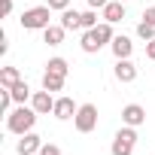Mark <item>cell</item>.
I'll use <instances>...</instances> for the list:
<instances>
[{"label":"cell","instance_id":"obj_8","mask_svg":"<svg viewBox=\"0 0 155 155\" xmlns=\"http://www.w3.org/2000/svg\"><path fill=\"white\" fill-rule=\"evenodd\" d=\"M76 110H79V107L73 104V97H55V110H52V116L61 119V122H67V119L76 116Z\"/></svg>","mask_w":155,"mask_h":155},{"label":"cell","instance_id":"obj_21","mask_svg":"<svg viewBox=\"0 0 155 155\" xmlns=\"http://www.w3.org/2000/svg\"><path fill=\"white\" fill-rule=\"evenodd\" d=\"M12 91L9 88H3V91H0V113H12Z\"/></svg>","mask_w":155,"mask_h":155},{"label":"cell","instance_id":"obj_20","mask_svg":"<svg viewBox=\"0 0 155 155\" xmlns=\"http://www.w3.org/2000/svg\"><path fill=\"white\" fill-rule=\"evenodd\" d=\"M137 37H140V40H146V43H149V40H155V25L140 21V25H137Z\"/></svg>","mask_w":155,"mask_h":155},{"label":"cell","instance_id":"obj_2","mask_svg":"<svg viewBox=\"0 0 155 155\" xmlns=\"http://www.w3.org/2000/svg\"><path fill=\"white\" fill-rule=\"evenodd\" d=\"M49 18H52V6H31L21 12V28L25 31H46L49 28Z\"/></svg>","mask_w":155,"mask_h":155},{"label":"cell","instance_id":"obj_23","mask_svg":"<svg viewBox=\"0 0 155 155\" xmlns=\"http://www.w3.org/2000/svg\"><path fill=\"white\" fill-rule=\"evenodd\" d=\"M49 6L58 9V12H64V9H70V0H49Z\"/></svg>","mask_w":155,"mask_h":155},{"label":"cell","instance_id":"obj_14","mask_svg":"<svg viewBox=\"0 0 155 155\" xmlns=\"http://www.w3.org/2000/svg\"><path fill=\"white\" fill-rule=\"evenodd\" d=\"M18 82H21L18 67H3V70H0V88H12V85H18Z\"/></svg>","mask_w":155,"mask_h":155},{"label":"cell","instance_id":"obj_28","mask_svg":"<svg viewBox=\"0 0 155 155\" xmlns=\"http://www.w3.org/2000/svg\"><path fill=\"white\" fill-rule=\"evenodd\" d=\"M122 3H128V0H122Z\"/></svg>","mask_w":155,"mask_h":155},{"label":"cell","instance_id":"obj_6","mask_svg":"<svg viewBox=\"0 0 155 155\" xmlns=\"http://www.w3.org/2000/svg\"><path fill=\"white\" fill-rule=\"evenodd\" d=\"M31 107L40 113V116H49L52 110H55V97H52V91H34V97H31Z\"/></svg>","mask_w":155,"mask_h":155},{"label":"cell","instance_id":"obj_15","mask_svg":"<svg viewBox=\"0 0 155 155\" xmlns=\"http://www.w3.org/2000/svg\"><path fill=\"white\" fill-rule=\"evenodd\" d=\"M82 12H76V9H64L61 12V28H67V31H79L82 28Z\"/></svg>","mask_w":155,"mask_h":155},{"label":"cell","instance_id":"obj_10","mask_svg":"<svg viewBox=\"0 0 155 155\" xmlns=\"http://www.w3.org/2000/svg\"><path fill=\"white\" fill-rule=\"evenodd\" d=\"M110 49H113V55H116V61H119V58H131V52H134V43H131L125 34H119V37H113Z\"/></svg>","mask_w":155,"mask_h":155},{"label":"cell","instance_id":"obj_3","mask_svg":"<svg viewBox=\"0 0 155 155\" xmlns=\"http://www.w3.org/2000/svg\"><path fill=\"white\" fill-rule=\"evenodd\" d=\"M73 125H76L79 134H91L97 128V107L94 104H82L76 110V116H73Z\"/></svg>","mask_w":155,"mask_h":155},{"label":"cell","instance_id":"obj_26","mask_svg":"<svg viewBox=\"0 0 155 155\" xmlns=\"http://www.w3.org/2000/svg\"><path fill=\"white\" fill-rule=\"evenodd\" d=\"M146 58H149V61H155V40H149V43H146Z\"/></svg>","mask_w":155,"mask_h":155},{"label":"cell","instance_id":"obj_27","mask_svg":"<svg viewBox=\"0 0 155 155\" xmlns=\"http://www.w3.org/2000/svg\"><path fill=\"white\" fill-rule=\"evenodd\" d=\"M0 9H3V15L12 12V0H0Z\"/></svg>","mask_w":155,"mask_h":155},{"label":"cell","instance_id":"obj_12","mask_svg":"<svg viewBox=\"0 0 155 155\" xmlns=\"http://www.w3.org/2000/svg\"><path fill=\"white\" fill-rule=\"evenodd\" d=\"M64 34H67V28H61V25H49V28L43 31V43H49V46H61V43H64Z\"/></svg>","mask_w":155,"mask_h":155},{"label":"cell","instance_id":"obj_1","mask_svg":"<svg viewBox=\"0 0 155 155\" xmlns=\"http://www.w3.org/2000/svg\"><path fill=\"white\" fill-rule=\"evenodd\" d=\"M37 110L34 107H25V104H18L12 113H6V128L12 131V134H28V131H34V125H37Z\"/></svg>","mask_w":155,"mask_h":155},{"label":"cell","instance_id":"obj_4","mask_svg":"<svg viewBox=\"0 0 155 155\" xmlns=\"http://www.w3.org/2000/svg\"><path fill=\"white\" fill-rule=\"evenodd\" d=\"M134 143H137V128L125 125V128H122V131L113 137L110 152H113V155H131V152H134Z\"/></svg>","mask_w":155,"mask_h":155},{"label":"cell","instance_id":"obj_22","mask_svg":"<svg viewBox=\"0 0 155 155\" xmlns=\"http://www.w3.org/2000/svg\"><path fill=\"white\" fill-rule=\"evenodd\" d=\"M40 155H61V149H58L55 143H43V149H40Z\"/></svg>","mask_w":155,"mask_h":155},{"label":"cell","instance_id":"obj_24","mask_svg":"<svg viewBox=\"0 0 155 155\" xmlns=\"http://www.w3.org/2000/svg\"><path fill=\"white\" fill-rule=\"evenodd\" d=\"M143 21H149V25H155V6H149V9H143Z\"/></svg>","mask_w":155,"mask_h":155},{"label":"cell","instance_id":"obj_25","mask_svg":"<svg viewBox=\"0 0 155 155\" xmlns=\"http://www.w3.org/2000/svg\"><path fill=\"white\" fill-rule=\"evenodd\" d=\"M85 3H88V9H104L110 0H85Z\"/></svg>","mask_w":155,"mask_h":155},{"label":"cell","instance_id":"obj_7","mask_svg":"<svg viewBox=\"0 0 155 155\" xmlns=\"http://www.w3.org/2000/svg\"><path fill=\"white\" fill-rule=\"evenodd\" d=\"M113 73H116V79H119V82H134V79H137V64H134L131 58H119Z\"/></svg>","mask_w":155,"mask_h":155},{"label":"cell","instance_id":"obj_11","mask_svg":"<svg viewBox=\"0 0 155 155\" xmlns=\"http://www.w3.org/2000/svg\"><path fill=\"white\" fill-rule=\"evenodd\" d=\"M101 12H104V21L116 25V21H122V18H125V3H122V0H110V3H107Z\"/></svg>","mask_w":155,"mask_h":155},{"label":"cell","instance_id":"obj_18","mask_svg":"<svg viewBox=\"0 0 155 155\" xmlns=\"http://www.w3.org/2000/svg\"><path fill=\"white\" fill-rule=\"evenodd\" d=\"M46 70H49V73H58V76H67V73H70V64H67L64 58H49Z\"/></svg>","mask_w":155,"mask_h":155},{"label":"cell","instance_id":"obj_5","mask_svg":"<svg viewBox=\"0 0 155 155\" xmlns=\"http://www.w3.org/2000/svg\"><path fill=\"white\" fill-rule=\"evenodd\" d=\"M18 155H40V149H43V140H40V134H34V131H28V134H21V140H18Z\"/></svg>","mask_w":155,"mask_h":155},{"label":"cell","instance_id":"obj_17","mask_svg":"<svg viewBox=\"0 0 155 155\" xmlns=\"http://www.w3.org/2000/svg\"><path fill=\"white\" fill-rule=\"evenodd\" d=\"M9 91H12V101H15V104H25V101H31V97H34V94H31V88H28V82H25V79H21V82H18V85H12V88H9Z\"/></svg>","mask_w":155,"mask_h":155},{"label":"cell","instance_id":"obj_19","mask_svg":"<svg viewBox=\"0 0 155 155\" xmlns=\"http://www.w3.org/2000/svg\"><path fill=\"white\" fill-rule=\"evenodd\" d=\"M79 21H82V31H91V28H97V25H101V21H97V12H94V9H85Z\"/></svg>","mask_w":155,"mask_h":155},{"label":"cell","instance_id":"obj_9","mask_svg":"<svg viewBox=\"0 0 155 155\" xmlns=\"http://www.w3.org/2000/svg\"><path fill=\"white\" fill-rule=\"evenodd\" d=\"M122 122L131 125V128H140V125L146 122V110H143L140 104H128V107L122 110Z\"/></svg>","mask_w":155,"mask_h":155},{"label":"cell","instance_id":"obj_16","mask_svg":"<svg viewBox=\"0 0 155 155\" xmlns=\"http://www.w3.org/2000/svg\"><path fill=\"white\" fill-rule=\"evenodd\" d=\"M64 79H67V76H58V73H43V88L46 91H61L64 88Z\"/></svg>","mask_w":155,"mask_h":155},{"label":"cell","instance_id":"obj_13","mask_svg":"<svg viewBox=\"0 0 155 155\" xmlns=\"http://www.w3.org/2000/svg\"><path fill=\"white\" fill-rule=\"evenodd\" d=\"M79 46H82V52H88V55H94V52H101V49H104V46H101V40H97V34H94V28H91V31H82Z\"/></svg>","mask_w":155,"mask_h":155}]
</instances>
